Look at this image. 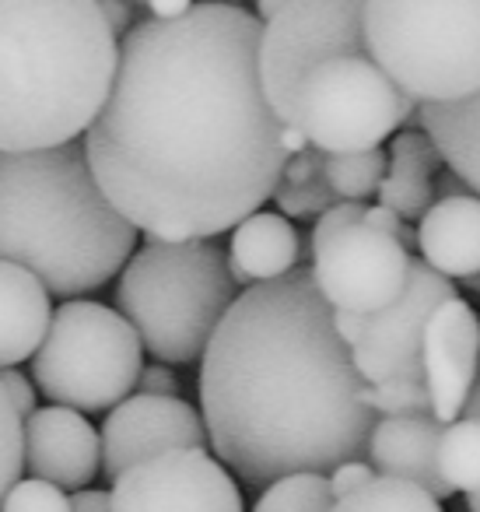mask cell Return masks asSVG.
<instances>
[{
	"label": "cell",
	"mask_w": 480,
	"mask_h": 512,
	"mask_svg": "<svg viewBox=\"0 0 480 512\" xmlns=\"http://www.w3.org/2000/svg\"><path fill=\"white\" fill-rule=\"evenodd\" d=\"M253 11L200 0L123 36L85 158L106 200L155 239H214L263 211L281 183L284 123L256 71Z\"/></svg>",
	"instance_id": "1"
},
{
	"label": "cell",
	"mask_w": 480,
	"mask_h": 512,
	"mask_svg": "<svg viewBox=\"0 0 480 512\" xmlns=\"http://www.w3.org/2000/svg\"><path fill=\"white\" fill-rule=\"evenodd\" d=\"M200 358L207 446L242 484L365 460L375 414L312 271L235 295Z\"/></svg>",
	"instance_id": "2"
},
{
	"label": "cell",
	"mask_w": 480,
	"mask_h": 512,
	"mask_svg": "<svg viewBox=\"0 0 480 512\" xmlns=\"http://www.w3.org/2000/svg\"><path fill=\"white\" fill-rule=\"evenodd\" d=\"M137 228L88 169L85 144L0 151V260L43 281L50 299H78L123 271Z\"/></svg>",
	"instance_id": "3"
},
{
	"label": "cell",
	"mask_w": 480,
	"mask_h": 512,
	"mask_svg": "<svg viewBox=\"0 0 480 512\" xmlns=\"http://www.w3.org/2000/svg\"><path fill=\"white\" fill-rule=\"evenodd\" d=\"M116 57L99 0H0V151L78 141L106 102Z\"/></svg>",
	"instance_id": "4"
},
{
	"label": "cell",
	"mask_w": 480,
	"mask_h": 512,
	"mask_svg": "<svg viewBox=\"0 0 480 512\" xmlns=\"http://www.w3.org/2000/svg\"><path fill=\"white\" fill-rule=\"evenodd\" d=\"M235 288L225 249L211 239L148 235L123 264L116 313L162 365H190L235 302Z\"/></svg>",
	"instance_id": "5"
},
{
	"label": "cell",
	"mask_w": 480,
	"mask_h": 512,
	"mask_svg": "<svg viewBox=\"0 0 480 512\" xmlns=\"http://www.w3.org/2000/svg\"><path fill=\"white\" fill-rule=\"evenodd\" d=\"M365 57L417 106L480 92V0H361Z\"/></svg>",
	"instance_id": "6"
},
{
	"label": "cell",
	"mask_w": 480,
	"mask_h": 512,
	"mask_svg": "<svg viewBox=\"0 0 480 512\" xmlns=\"http://www.w3.org/2000/svg\"><path fill=\"white\" fill-rule=\"evenodd\" d=\"M144 369L137 330L116 309L71 299L50 316L32 355V376L46 400L81 414L109 411L130 397Z\"/></svg>",
	"instance_id": "7"
},
{
	"label": "cell",
	"mask_w": 480,
	"mask_h": 512,
	"mask_svg": "<svg viewBox=\"0 0 480 512\" xmlns=\"http://www.w3.org/2000/svg\"><path fill=\"white\" fill-rule=\"evenodd\" d=\"M417 120L410 102L368 57H333L316 64L295 92L291 127L323 155L382 148L403 123Z\"/></svg>",
	"instance_id": "8"
},
{
	"label": "cell",
	"mask_w": 480,
	"mask_h": 512,
	"mask_svg": "<svg viewBox=\"0 0 480 512\" xmlns=\"http://www.w3.org/2000/svg\"><path fill=\"white\" fill-rule=\"evenodd\" d=\"M333 57H365L361 0H288V8L260 25L256 71L270 113L284 127H291L302 78Z\"/></svg>",
	"instance_id": "9"
},
{
	"label": "cell",
	"mask_w": 480,
	"mask_h": 512,
	"mask_svg": "<svg viewBox=\"0 0 480 512\" xmlns=\"http://www.w3.org/2000/svg\"><path fill=\"white\" fill-rule=\"evenodd\" d=\"M414 256L368 225H351L312 256V281L337 313H379L400 299Z\"/></svg>",
	"instance_id": "10"
},
{
	"label": "cell",
	"mask_w": 480,
	"mask_h": 512,
	"mask_svg": "<svg viewBox=\"0 0 480 512\" xmlns=\"http://www.w3.org/2000/svg\"><path fill=\"white\" fill-rule=\"evenodd\" d=\"M109 512H246L239 484L207 449H172L113 481Z\"/></svg>",
	"instance_id": "11"
},
{
	"label": "cell",
	"mask_w": 480,
	"mask_h": 512,
	"mask_svg": "<svg viewBox=\"0 0 480 512\" xmlns=\"http://www.w3.org/2000/svg\"><path fill=\"white\" fill-rule=\"evenodd\" d=\"M456 295V285L431 271L424 260H410L400 299L365 316L361 341L351 348V362L361 383L379 386L393 379H421V334L435 306Z\"/></svg>",
	"instance_id": "12"
},
{
	"label": "cell",
	"mask_w": 480,
	"mask_h": 512,
	"mask_svg": "<svg viewBox=\"0 0 480 512\" xmlns=\"http://www.w3.org/2000/svg\"><path fill=\"white\" fill-rule=\"evenodd\" d=\"M207 432L197 407L183 397H155L137 393L109 407V418L99 432V470L116 481L123 470L172 449H204Z\"/></svg>",
	"instance_id": "13"
},
{
	"label": "cell",
	"mask_w": 480,
	"mask_h": 512,
	"mask_svg": "<svg viewBox=\"0 0 480 512\" xmlns=\"http://www.w3.org/2000/svg\"><path fill=\"white\" fill-rule=\"evenodd\" d=\"M421 376L431 397V418L438 425L456 421L473 379L480 376V316L459 295L435 306L424 323Z\"/></svg>",
	"instance_id": "14"
},
{
	"label": "cell",
	"mask_w": 480,
	"mask_h": 512,
	"mask_svg": "<svg viewBox=\"0 0 480 512\" xmlns=\"http://www.w3.org/2000/svg\"><path fill=\"white\" fill-rule=\"evenodd\" d=\"M22 456L32 477L81 491L99 474V432L71 407H36L22 421Z\"/></svg>",
	"instance_id": "15"
},
{
	"label": "cell",
	"mask_w": 480,
	"mask_h": 512,
	"mask_svg": "<svg viewBox=\"0 0 480 512\" xmlns=\"http://www.w3.org/2000/svg\"><path fill=\"white\" fill-rule=\"evenodd\" d=\"M438 435L435 418H375L365 456L379 477L410 481L442 502L452 491L438 477Z\"/></svg>",
	"instance_id": "16"
},
{
	"label": "cell",
	"mask_w": 480,
	"mask_h": 512,
	"mask_svg": "<svg viewBox=\"0 0 480 512\" xmlns=\"http://www.w3.org/2000/svg\"><path fill=\"white\" fill-rule=\"evenodd\" d=\"M414 239L421 260L442 278L459 281L480 274V197L459 193L435 200L417 218Z\"/></svg>",
	"instance_id": "17"
},
{
	"label": "cell",
	"mask_w": 480,
	"mask_h": 512,
	"mask_svg": "<svg viewBox=\"0 0 480 512\" xmlns=\"http://www.w3.org/2000/svg\"><path fill=\"white\" fill-rule=\"evenodd\" d=\"M225 260L235 285H267L295 271L302 260V239L298 228L277 211H253L232 228Z\"/></svg>",
	"instance_id": "18"
},
{
	"label": "cell",
	"mask_w": 480,
	"mask_h": 512,
	"mask_svg": "<svg viewBox=\"0 0 480 512\" xmlns=\"http://www.w3.org/2000/svg\"><path fill=\"white\" fill-rule=\"evenodd\" d=\"M50 292L36 274L0 260V369L36 355L50 327Z\"/></svg>",
	"instance_id": "19"
},
{
	"label": "cell",
	"mask_w": 480,
	"mask_h": 512,
	"mask_svg": "<svg viewBox=\"0 0 480 512\" xmlns=\"http://www.w3.org/2000/svg\"><path fill=\"white\" fill-rule=\"evenodd\" d=\"M417 123L473 193H480V92L449 106H417Z\"/></svg>",
	"instance_id": "20"
},
{
	"label": "cell",
	"mask_w": 480,
	"mask_h": 512,
	"mask_svg": "<svg viewBox=\"0 0 480 512\" xmlns=\"http://www.w3.org/2000/svg\"><path fill=\"white\" fill-rule=\"evenodd\" d=\"M438 477L445 488L456 491H480V421L456 418L442 425L438 435Z\"/></svg>",
	"instance_id": "21"
},
{
	"label": "cell",
	"mask_w": 480,
	"mask_h": 512,
	"mask_svg": "<svg viewBox=\"0 0 480 512\" xmlns=\"http://www.w3.org/2000/svg\"><path fill=\"white\" fill-rule=\"evenodd\" d=\"M326 512H445V509L438 498H431L417 484L375 474L365 488L351 491L344 498H333V505Z\"/></svg>",
	"instance_id": "22"
},
{
	"label": "cell",
	"mask_w": 480,
	"mask_h": 512,
	"mask_svg": "<svg viewBox=\"0 0 480 512\" xmlns=\"http://www.w3.org/2000/svg\"><path fill=\"white\" fill-rule=\"evenodd\" d=\"M382 176H386V151L382 148L351 151V155H326L323 162V179L337 200L365 204L368 197H375Z\"/></svg>",
	"instance_id": "23"
},
{
	"label": "cell",
	"mask_w": 480,
	"mask_h": 512,
	"mask_svg": "<svg viewBox=\"0 0 480 512\" xmlns=\"http://www.w3.org/2000/svg\"><path fill=\"white\" fill-rule=\"evenodd\" d=\"M330 505L333 495L326 474H288L263 488L253 512H326Z\"/></svg>",
	"instance_id": "24"
},
{
	"label": "cell",
	"mask_w": 480,
	"mask_h": 512,
	"mask_svg": "<svg viewBox=\"0 0 480 512\" xmlns=\"http://www.w3.org/2000/svg\"><path fill=\"white\" fill-rule=\"evenodd\" d=\"M379 204L393 211L403 221H417L431 204H435V183L414 169H400V165L386 162V176H382L379 190H375Z\"/></svg>",
	"instance_id": "25"
},
{
	"label": "cell",
	"mask_w": 480,
	"mask_h": 512,
	"mask_svg": "<svg viewBox=\"0 0 480 512\" xmlns=\"http://www.w3.org/2000/svg\"><path fill=\"white\" fill-rule=\"evenodd\" d=\"M361 400L379 418H431V397L421 379H393V383L365 386Z\"/></svg>",
	"instance_id": "26"
},
{
	"label": "cell",
	"mask_w": 480,
	"mask_h": 512,
	"mask_svg": "<svg viewBox=\"0 0 480 512\" xmlns=\"http://www.w3.org/2000/svg\"><path fill=\"white\" fill-rule=\"evenodd\" d=\"M386 162L400 165V169H414L428 179H435L438 172L445 169L442 151L435 148V141H431L424 130H396V134L389 137Z\"/></svg>",
	"instance_id": "27"
},
{
	"label": "cell",
	"mask_w": 480,
	"mask_h": 512,
	"mask_svg": "<svg viewBox=\"0 0 480 512\" xmlns=\"http://www.w3.org/2000/svg\"><path fill=\"white\" fill-rule=\"evenodd\" d=\"M270 200L277 204L281 218H319L330 204H337L333 190L326 179H312V183H277Z\"/></svg>",
	"instance_id": "28"
},
{
	"label": "cell",
	"mask_w": 480,
	"mask_h": 512,
	"mask_svg": "<svg viewBox=\"0 0 480 512\" xmlns=\"http://www.w3.org/2000/svg\"><path fill=\"white\" fill-rule=\"evenodd\" d=\"M25 456H22V418L11 407L8 393L0 390V502L15 481H22Z\"/></svg>",
	"instance_id": "29"
},
{
	"label": "cell",
	"mask_w": 480,
	"mask_h": 512,
	"mask_svg": "<svg viewBox=\"0 0 480 512\" xmlns=\"http://www.w3.org/2000/svg\"><path fill=\"white\" fill-rule=\"evenodd\" d=\"M0 512H71V495H64V488L50 481H15L0 502Z\"/></svg>",
	"instance_id": "30"
},
{
	"label": "cell",
	"mask_w": 480,
	"mask_h": 512,
	"mask_svg": "<svg viewBox=\"0 0 480 512\" xmlns=\"http://www.w3.org/2000/svg\"><path fill=\"white\" fill-rule=\"evenodd\" d=\"M365 207L368 204H354V200H337V204H330L323 214L316 218V225H312V235H309V253L316 256L319 249L326 246V242L333 239V235H340L344 228L358 225L361 218H365Z\"/></svg>",
	"instance_id": "31"
},
{
	"label": "cell",
	"mask_w": 480,
	"mask_h": 512,
	"mask_svg": "<svg viewBox=\"0 0 480 512\" xmlns=\"http://www.w3.org/2000/svg\"><path fill=\"white\" fill-rule=\"evenodd\" d=\"M372 477H375V470L368 460H344L326 474V484H330L333 498H344V495H351V491L365 488Z\"/></svg>",
	"instance_id": "32"
},
{
	"label": "cell",
	"mask_w": 480,
	"mask_h": 512,
	"mask_svg": "<svg viewBox=\"0 0 480 512\" xmlns=\"http://www.w3.org/2000/svg\"><path fill=\"white\" fill-rule=\"evenodd\" d=\"M0 390L8 393L11 407H15L22 421L36 411V386H32V379L22 376L18 369H0Z\"/></svg>",
	"instance_id": "33"
},
{
	"label": "cell",
	"mask_w": 480,
	"mask_h": 512,
	"mask_svg": "<svg viewBox=\"0 0 480 512\" xmlns=\"http://www.w3.org/2000/svg\"><path fill=\"white\" fill-rule=\"evenodd\" d=\"M323 162L326 155L316 148H302L295 155L284 158V169H281V183H312V179L323 176Z\"/></svg>",
	"instance_id": "34"
},
{
	"label": "cell",
	"mask_w": 480,
	"mask_h": 512,
	"mask_svg": "<svg viewBox=\"0 0 480 512\" xmlns=\"http://www.w3.org/2000/svg\"><path fill=\"white\" fill-rule=\"evenodd\" d=\"M361 225H368V228H375V232H382V235H393L396 242H400L403 249H414L417 246V239H414V232L407 228V221L403 218H396L393 211H386L382 204H375V207H365V218H361Z\"/></svg>",
	"instance_id": "35"
},
{
	"label": "cell",
	"mask_w": 480,
	"mask_h": 512,
	"mask_svg": "<svg viewBox=\"0 0 480 512\" xmlns=\"http://www.w3.org/2000/svg\"><path fill=\"white\" fill-rule=\"evenodd\" d=\"M141 393H155V397H176V376H172L169 365H148L137 376Z\"/></svg>",
	"instance_id": "36"
},
{
	"label": "cell",
	"mask_w": 480,
	"mask_h": 512,
	"mask_svg": "<svg viewBox=\"0 0 480 512\" xmlns=\"http://www.w3.org/2000/svg\"><path fill=\"white\" fill-rule=\"evenodd\" d=\"M99 11L116 39L134 29V4H130V0H99Z\"/></svg>",
	"instance_id": "37"
},
{
	"label": "cell",
	"mask_w": 480,
	"mask_h": 512,
	"mask_svg": "<svg viewBox=\"0 0 480 512\" xmlns=\"http://www.w3.org/2000/svg\"><path fill=\"white\" fill-rule=\"evenodd\" d=\"M197 0H144V11L155 22H172V18H183Z\"/></svg>",
	"instance_id": "38"
},
{
	"label": "cell",
	"mask_w": 480,
	"mask_h": 512,
	"mask_svg": "<svg viewBox=\"0 0 480 512\" xmlns=\"http://www.w3.org/2000/svg\"><path fill=\"white\" fill-rule=\"evenodd\" d=\"M333 330H337V337L347 344V348H354V344L361 341V330H365V316L337 313V309H333Z\"/></svg>",
	"instance_id": "39"
},
{
	"label": "cell",
	"mask_w": 480,
	"mask_h": 512,
	"mask_svg": "<svg viewBox=\"0 0 480 512\" xmlns=\"http://www.w3.org/2000/svg\"><path fill=\"white\" fill-rule=\"evenodd\" d=\"M71 512H109V491L81 488L71 495Z\"/></svg>",
	"instance_id": "40"
},
{
	"label": "cell",
	"mask_w": 480,
	"mask_h": 512,
	"mask_svg": "<svg viewBox=\"0 0 480 512\" xmlns=\"http://www.w3.org/2000/svg\"><path fill=\"white\" fill-rule=\"evenodd\" d=\"M459 418H466V421H480V376L473 379V386H470V393H466L463 411H459Z\"/></svg>",
	"instance_id": "41"
},
{
	"label": "cell",
	"mask_w": 480,
	"mask_h": 512,
	"mask_svg": "<svg viewBox=\"0 0 480 512\" xmlns=\"http://www.w3.org/2000/svg\"><path fill=\"white\" fill-rule=\"evenodd\" d=\"M281 148H284V155H295V151L309 148V141H305L298 127H284L281 130Z\"/></svg>",
	"instance_id": "42"
},
{
	"label": "cell",
	"mask_w": 480,
	"mask_h": 512,
	"mask_svg": "<svg viewBox=\"0 0 480 512\" xmlns=\"http://www.w3.org/2000/svg\"><path fill=\"white\" fill-rule=\"evenodd\" d=\"M288 8V0H256V22H270V18L277 15V11Z\"/></svg>",
	"instance_id": "43"
},
{
	"label": "cell",
	"mask_w": 480,
	"mask_h": 512,
	"mask_svg": "<svg viewBox=\"0 0 480 512\" xmlns=\"http://www.w3.org/2000/svg\"><path fill=\"white\" fill-rule=\"evenodd\" d=\"M466 509L480 512V491H470V495H466Z\"/></svg>",
	"instance_id": "44"
},
{
	"label": "cell",
	"mask_w": 480,
	"mask_h": 512,
	"mask_svg": "<svg viewBox=\"0 0 480 512\" xmlns=\"http://www.w3.org/2000/svg\"><path fill=\"white\" fill-rule=\"evenodd\" d=\"M459 281H463L470 292H480V274H470V278H459Z\"/></svg>",
	"instance_id": "45"
},
{
	"label": "cell",
	"mask_w": 480,
	"mask_h": 512,
	"mask_svg": "<svg viewBox=\"0 0 480 512\" xmlns=\"http://www.w3.org/2000/svg\"><path fill=\"white\" fill-rule=\"evenodd\" d=\"M221 4H242V0H221Z\"/></svg>",
	"instance_id": "46"
},
{
	"label": "cell",
	"mask_w": 480,
	"mask_h": 512,
	"mask_svg": "<svg viewBox=\"0 0 480 512\" xmlns=\"http://www.w3.org/2000/svg\"><path fill=\"white\" fill-rule=\"evenodd\" d=\"M130 4H141V8H144V0H130Z\"/></svg>",
	"instance_id": "47"
}]
</instances>
